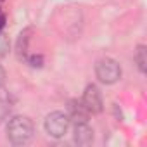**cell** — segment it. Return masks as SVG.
I'll return each mask as SVG.
<instances>
[{"label":"cell","mask_w":147,"mask_h":147,"mask_svg":"<svg viewBox=\"0 0 147 147\" xmlns=\"http://www.w3.org/2000/svg\"><path fill=\"white\" fill-rule=\"evenodd\" d=\"M82 102L85 104V107L94 113V114H100L102 109H104V102H102V94L99 90L97 85L90 83L87 85L85 92H83V97H82Z\"/></svg>","instance_id":"4"},{"label":"cell","mask_w":147,"mask_h":147,"mask_svg":"<svg viewBox=\"0 0 147 147\" xmlns=\"http://www.w3.org/2000/svg\"><path fill=\"white\" fill-rule=\"evenodd\" d=\"M69 125H71V119L67 116V113H62V111H54L50 113L47 118H45V131L54 137V138H61L66 135V131L69 130Z\"/></svg>","instance_id":"3"},{"label":"cell","mask_w":147,"mask_h":147,"mask_svg":"<svg viewBox=\"0 0 147 147\" xmlns=\"http://www.w3.org/2000/svg\"><path fill=\"white\" fill-rule=\"evenodd\" d=\"M73 137L78 145H90L94 142V130L88 126V121L83 123H75L73 128Z\"/></svg>","instance_id":"5"},{"label":"cell","mask_w":147,"mask_h":147,"mask_svg":"<svg viewBox=\"0 0 147 147\" xmlns=\"http://www.w3.org/2000/svg\"><path fill=\"white\" fill-rule=\"evenodd\" d=\"M4 26H5V16L0 12V33H2V30H4Z\"/></svg>","instance_id":"12"},{"label":"cell","mask_w":147,"mask_h":147,"mask_svg":"<svg viewBox=\"0 0 147 147\" xmlns=\"http://www.w3.org/2000/svg\"><path fill=\"white\" fill-rule=\"evenodd\" d=\"M35 126L28 116H14L7 125V138L12 145H26L33 138Z\"/></svg>","instance_id":"1"},{"label":"cell","mask_w":147,"mask_h":147,"mask_svg":"<svg viewBox=\"0 0 147 147\" xmlns=\"http://www.w3.org/2000/svg\"><path fill=\"white\" fill-rule=\"evenodd\" d=\"M95 76L104 85H113L121 80V66L111 57H104L95 64Z\"/></svg>","instance_id":"2"},{"label":"cell","mask_w":147,"mask_h":147,"mask_svg":"<svg viewBox=\"0 0 147 147\" xmlns=\"http://www.w3.org/2000/svg\"><path fill=\"white\" fill-rule=\"evenodd\" d=\"M88 114H90V111L85 107V104L82 100L75 99V100L69 102V113H67V116H69V119H73L75 123L88 121Z\"/></svg>","instance_id":"6"},{"label":"cell","mask_w":147,"mask_h":147,"mask_svg":"<svg viewBox=\"0 0 147 147\" xmlns=\"http://www.w3.org/2000/svg\"><path fill=\"white\" fill-rule=\"evenodd\" d=\"M135 62L140 73L147 71V47L145 45H138L135 50Z\"/></svg>","instance_id":"8"},{"label":"cell","mask_w":147,"mask_h":147,"mask_svg":"<svg viewBox=\"0 0 147 147\" xmlns=\"http://www.w3.org/2000/svg\"><path fill=\"white\" fill-rule=\"evenodd\" d=\"M30 35H31V28L21 31V35H19V38H18V43H16V54H18V59H26Z\"/></svg>","instance_id":"7"},{"label":"cell","mask_w":147,"mask_h":147,"mask_svg":"<svg viewBox=\"0 0 147 147\" xmlns=\"http://www.w3.org/2000/svg\"><path fill=\"white\" fill-rule=\"evenodd\" d=\"M9 50V40L5 38V35L0 33V57H4Z\"/></svg>","instance_id":"10"},{"label":"cell","mask_w":147,"mask_h":147,"mask_svg":"<svg viewBox=\"0 0 147 147\" xmlns=\"http://www.w3.org/2000/svg\"><path fill=\"white\" fill-rule=\"evenodd\" d=\"M4 83H5V69L2 67V64H0V88L4 87Z\"/></svg>","instance_id":"11"},{"label":"cell","mask_w":147,"mask_h":147,"mask_svg":"<svg viewBox=\"0 0 147 147\" xmlns=\"http://www.w3.org/2000/svg\"><path fill=\"white\" fill-rule=\"evenodd\" d=\"M28 62H30V66L31 67H42L43 66V57L38 54V55H30L28 57Z\"/></svg>","instance_id":"9"}]
</instances>
